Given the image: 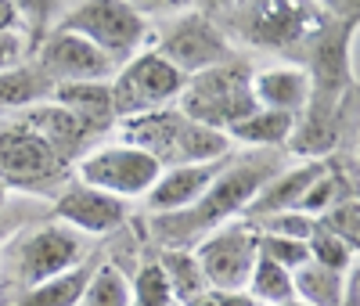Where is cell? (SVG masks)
<instances>
[{"instance_id":"1","label":"cell","mask_w":360,"mask_h":306,"mask_svg":"<svg viewBox=\"0 0 360 306\" xmlns=\"http://www.w3.org/2000/svg\"><path fill=\"white\" fill-rule=\"evenodd\" d=\"M281 166H278V155L270 151H256V155H245L238 162H224L220 173L213 177V184L205 188V195L184 209L176 217H166V224H159V231L166 238H198V234H213L217 227L231 224L234 217H245L249 202L259 195V188L274 177Z\"/></svg>"},{"instance_id":"2","label":"cell","mask_w":360,"mask_h":306,"mask_svg":"<svg viewBox=\"0 0 360 306\" xmlns=\"http://www.w3.org/2000/svg\"><path fill=\"white\" fill-rule=\"evenodd\" d=\"M123 144L148 151L162 170L173 166H209L220 162L231 151V137L220 130H209L202 122H191L180 112H152L141 119L123 122Z\"/></svg>"},{"instance_id":"3","label":"cell","mask_w":360,"mask_h":306,"mask_svg":"<svg viewBox=\"0 0 360 306\" xmlns=\"http://www.w3.org/2000/svg\"><path fill=\"white\" fill-rule=\"evenodd\" d=\"M180 115H188L191 122H202L209 130L227 134L234 122H242L252 115L256 94H252V72L242 61H220V65L188 76L184 90H180Z\"/></svg>"},{"instance_id":"4","label":"cell","mask_w":360,"mask_h":306,"mask_svg":"<svg viewBox=\"0 0 360 306\" xmlns=\"http://www.w3.org/2000/svg\"><path fill=\"white\" fill-rule=\"evenodd\" d=\"M58 29L90 40L105 58H112L115 65H127L130 58L144 51V44L152 40V22H148L134 4L123 0H90V4H76L65 11V18L58 22Z\"/></svg>"},{"instance_id":"5","label":"cell","mask_w":360,"mask_h":306,"mask_svg":"<svg viewBox=\"0 0 360 306\" xmlns=\"http://www.w3.org/2000/svg\"><path fill=\"white\" fill-rule=\"evenodd\" d=\"M184 83L188 76L176 72L166 58H159L155 51H141L112 79V115L127 122V119L162 112L169 101L180 98Z\"/></svg>"},{"instance_id":"6","label":"cell","mask_w":360,"mask_h":306,"mask_svg":"<svg viewBox=\"0 0 360 306\" xmlns=\"http://www.w3.org/2000/svg\"><path fill=\"white\" fill-rule=\"evenodd\" d=\"M162 166L148 155V151L134 148V144H101L94 151H86V155L76 162V177L79 184L94 191H105L112 198H144L152 191V184L159 180Z\"/></svg>"},{"instance_id":"7","label":"cell","mask_w":360,"mask_h":306,"mask_svg":"<svg viewBox=\"0 0 360 306\" xmlns=\"http://www.w3.org/2000/svg\"><path fill=\"white\" fill-rule=\"evenodd\" d=\"M195 260L205 274L209 292H245L259 260V234L245 220H231L198 241Z\"/></svg>"},{"instance_id":"8","label":"cell","mask_w":360,"mask_h":306,"mask_svg":"<svg viewBox=\"0 0 360 306\" xmlns=\"http://www.w3.org/2000/svg\"><path fill=\"white\" fill-rule=\"evenodd\" d=\"M33 65L44 72L51 87H69V83H112L115 79V61L105 58L90 40L69 33V29H51L37 44Z\"/></svg>"},{"instance_id":"9","label":"cell","mask_w":360,"mask_h":306,"mask_svg":"<svg viewBox=\"0 0 360 306\" xmlns=\"http://www.w3.org/2000/svg\"><path fill=\"white\" fill-rule=\"evenodd\" d=\"M62 155L25 127V122L11 119L0 127V188L18 184V188H37L62 173Z\"/></svg>"},{"instance_id":"10","label":"cell","mask_w":360,"mask_h":306,"mask_svg":"<svg viewBox=\"0 0 360 306\" xmlns=\"http://www.w3.org/2000/svg\"><path fill=\"white\" fill-rule=\"evenodd\" d=\"M79 263H86V238L69 231L65 224H51V227L25 238V245L18 249L15 270L29 292L33 285H44V281L58 278V274H65Z\"/></svg>"},{"instance_id":"11","label":"cell","mask_w":360,"mask_h":306,"mask_svg":"<svg viewBox=\"0 0 360 306\" xmlns=\"http://www.w3.org/2000/svg\"><path fill=\"white\" fill-rule=\"evenodd\" d=\"M159 58H166L176 72L184 76H195V72H205L227 61V44L224 37L217 33L213 25L198 15H188L184 22L173 25V33L159 40V47H152Z\"/></svg>"},{"instance_id":"12","label":"cell","mask_w":360,"mask_h":306,"mask_svg":"<svg viewBox=\"0 0 360 306\" xmlns=\"http://www.w3.org/2000/svg\"><path fill=\"white\" fill-rule=\"evenodd\" d=\"M127 212H130V205L123 198L94 191V188H86V184H72V188L54 202V217L62 220L69 231L83 234V238L115 231L119 224L127 220Z\"/></svg>"},{"instance_id":"13","label":"cell","mask_w":360,"mask_h":306,"mask_svg":"<svg viewBox=\"0 0 360 306\" xmlns=\"http://www.w3.org/2000/svg\"><path fill=\"white\" fill-rule=\"evenodd\" d=\"M224 162H209V166H173V170H162L159 180L152 184V191L144 195L148 209L159 212V217H176V212L191 209L205 188L213 184V177L220 173Z\"/></svg>"},{"instance_id":"14","label":"cell","mask_w":360,"mask_h":306,"mask_svg":"<svg viewBox=\"0 0 360 306\" xmlns=\"http://www.w3.org/2000/svg\"><path fill=\"white\" fill-rule=\"evenodd\" d=\"M324 170H328V162H321V159H307V162H299V166H292V170H278V173L259 188V195L249 202L245 224H259V220H266V217H278V212L295 209L299 198L307 195V188H310V184H314Z\"/></svg>"},{"instance_id":"15","label":"cell","mask_w":360,"mask_h":306,"mask_svg":"<svg viewBox=\"0 0 360 306\" xmlns=\"http://www.w3.org/2000/svg\"><path fill=\"white\" fill-rule=\"evenodd\" d=\"M252 94H256L259 108L295 115V112H303L310 105L314 76L307 69H299V65H270V69L252 76Z\"/></svg>"},{"instance_id":"16","label":"cell","mask_w":360,"mask_h":306,"mask_svg":"<svg viewBox=\"0 0 360 306\" xmlns=\"http://www.w3.org/2000/svg\"><path fill=\"white\" fill-rule=\"evenodd\" d=\"M54 105L69 108L86 122V130L108 127L115 119L112 115V83H69V87H54Z\"/></svg>"},{"instance_id":"17","label":"cell","mask_w":360,"mask_h":306,"mask_svg":"<svg viewBox=\"0 0 360 306\" xmlns=\"http://www.w3.org/2000/svg\"><path fill=\"white\" fill-rule=\"evenodd\" d=\"M54 98V87L44 79L37 65H15L8 72H0V112H29L44 101Z\"/></svg>"},{"instance_id":"18","label":"cell","mask_w":360,"mask_h":306,"mask_svg":"<svg viewBox=\"0 0 360 306\" xmlns=\"http://www.w3.org/2000/svg\"><path fill=\"white\" fill-rule=\"evenodd\" d=\"M295 134V115H285V112H270V108H256L252 115H245L242 122H234L227 130L231 141H242L256 151H266V148H278L285 144L288 137Z\"/></svg>"},{"instance_id":"19","label":"cell","mask_w":360,"mask_h":306,"mask_svg":"<svg viewBox=\"0 0 360 306\" xmlns=\"http://www.w3.org/2000/svg\"><path fill=\"white\" fill-rule=\"evenodd\" d=\"M94 270H98V263H79V267L58 274V278H51L44 285H33L18 299V306H79Z\"/></svg>"},{"instance_id":"20","label":"cell","mask_w":360,"mask_h":306,"mask_svg":"<svg viewBox=\"0 0 360 306\" xmlns=\"http://www.w3.org/2000/svg\"><path fill=\"white\" fill-rule=\"evenodd\" d=\"M155 263L162 267L166 281H169V288H173V299H176L180 306H195V302L209 292L205 274H202L195 253H188V249H166L162 260H155Z\"/></svg>"},{"instance_id":"21","label":"cell","mask_w":360,"mask_h":306,"mask_svg":"<svg viewBox=\"0 0 360 306\" xmlns=\"http://www.w3.org/2000/svg\"><path fill=\"white\" fill-rule=\"evenodd\" d=\"M353 274V270H349ZM349 274H335V270H324L317 263H307L292 274V285H295V299H303L307 306H342L346 299V285H349Z\"/></svg>"},{"instance_id":"22","label":"cell","mask_w":360,"mask_h":306,"mask_svg":"<svg viewBox=\"0 0 360 306\" xmlns=\"http://www.w3.org/2000/svg\"><path fill=\"white\" fill-rule=\"evenodd\" d=\"M245 292L259 302V306H281L288 299H295V285H292V274L278 263H270V260H256L252 267V278L245 285Z\"/></svg>"},{"instance_id":"23","label":"cell","mask_w":360,"mask_h":306,"mask_svg":"<svg viewBox=\"0 0 360 306\" xmlns=\"http://www.w3.org/2000/svg\"><path fill=\"white\" fill-rule=\"evenodd\" d=\"M307 249H310V263H317V267H324V270H335V274L356 270V249H349L342 238L328 234L324 227H314Z\"/></svg>"},{"instance_id":"24","label":"cell","mask_w":360,"mask_h":306,"mask_svg":"<svg viewBox=\"0 0 360 306\" xmlns=\"http://www.w3.org/2000/svg\"><path fill=\"white\" fill-rule=\"evenodd\" d=\"M79 306H130V285L115 267H98L94 278H90Z\"/></svg>"},{"instance_id":"25","label":"cell","mask_w":360,"mask_h":306,"mask_svg":"<svg viewBox=\"0 0 360 306\" xmlns=\"http://www.w3.org/2000/svg\"><path fill=\"white\" fill-rule=\"evenodd\" d=\"M346 195H353L346 184L335 177V173H321L310 188H307V195L299 198V205H295V212H303V217H310V220H317V217H324L328 209H332L335 202H342Z\"/></svg>"},{"instance_id":"26","label":"cell","mask_w":360,"mask_h":306,"mask_svg":"<svg viewBox=\"0 0 360 306\" xmlns=\"http://www.w3.org/2000/svg\"><path fill=\"white\" fill-rule=\"evenodd\" d=\"M317 227H324L328 234L342 238L349 249H356L360 245V202H356V195H346L342 202H335L328 209L324 217H317Z\"/></svg>"},{"instance_id":"27","label":"cell","mask_w":360,"mask_h":306,"mask_svg":"<svg viewBox=\"0 0 360 306\" xmlns=\"http://www.w3.org/2000/svg\"><path fill=\"white\" fill-rule=\"evenodd\" d=\"M259 256L270 260V263H278V267H285L288 274H295L299 267L310 263L307 241H288V238H278V234H259Z\"/></svg>"},{"instance_id":"28","label":"cell","mask_w":360,"mask_h":306,"mask_svg":"<svg viewBox=\"0 0 360 306\" xmlns=\"http://www.w3.org/2000/svg\"><path fill=\"white\" fill-rule=\"evenodd\" d=\"M252 227H256L259 234H278V238H288V241H310L317 220H310V217H303V212L288 209V212L266 217V220H259V224H252Z\"/></svg>"},{"instance_id":"29","label":"cell","mask_w":360,"mask_h":306,"mask_svg":"<svg viewBox=\"0 0 360 306\" xmlns=\"http://www.w3.org/2000/svg\"><path fill=\"white\" fill-rule=\"evenodd\" d=\"M29 51H33V47H29V40H25L22 29H15V33H0V72L22 65Z\"/></svg>"},{"instance_id":"30","label":"cell","mask_w":360,"mask_h":306,"mask_svg":"<svg viewBox=\"0 0 360 306\" xmlns=\"http://www.w3.org/2000/svg\"><path fill=\"white\" fill-rule=\"evenodd\" d=\"M15 29H22L18 4H11V0H0V33H15Z\"/></svg>"},{"instance_id":"31","label":"cell","mask_w":360,"mask_h":306,"mask_svg":"<svg viewBox=\"0 0 360 306\" xmlns=\"http://www.w3.org/2000/svg\"><path fill=\"white\" fill-rule=\"evenodd\" d=\"M209 299L217 306H259L249 292H209Z\"/></svg>"},{"instance_id":"32","label":"cell","mask_w":360,"mask_h":306,"mask_svg":"<svg viewBox=\"0 0 360 306\" xmlns=\"http://www.w3.org/2000/svg\"><path fill=\"white\" fill-rule=\"evenodd\" d=\"M342 306H360V281H356V270L349 274V285H346V299Z\"/></svg>"},{"instance_id":"33","label":"cell","mask_w":360,"mask_h":306,"mask_svg":"<svg viewBox=\"0 0 360 306\" xmlns=\"http://www.w3.org/2000/svg\"><path fill=\"white\" fill-rule=\"evenodd\" d=\"M281 306H307L303 299H288V302H281Z\"/></svg>"},{"instance_id":"34","label":"cell","mask_w":360,"mask_h":306,"mask_svg":"<svg viewBox=\"0 0 360 306\" xmlns=\"http://www.w3.org/2000/svg\"><path fill=\"white\" fill-rule=\"evenodd\" d=\"M4 198H8V188H0V205H4Z\"/></svg>"}]
</instances>
